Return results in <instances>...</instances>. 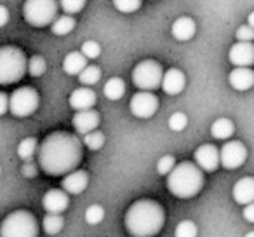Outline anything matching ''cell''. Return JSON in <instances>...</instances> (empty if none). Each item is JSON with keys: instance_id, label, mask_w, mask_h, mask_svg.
<instances>
[{"instance_id": "60d3db41", "label": "cell", "mask_w": 254, "mask_h": 237, "mask_svg": "<svg viewBox=\"0 0 254 237\" xmlns=\"http://www.w3.org/2000/svg\"><path fill=\"white\" fill-rule=\"evenodd\" d=\"M7 19H9V11L5 5H0V26H5L7 25Z\"/></svg>"}, {"instance_id": "1f68e13d", "label": "cell", "mask_w": 254, "mask_h": 237, "mask_svg": "<svg viewBox=\"0 0 254 237\" xmlns=\"http://www.w3.org/2000/svg\"><path fill=\"white\" fill-rule=\"evenodd\" d=\"M103 218H105V209H103V206L92 204L85 209V222H87L89 225H98L99 222H103Z\"/></svg>"}, {"instance_id": "8fae6325", "label": "cell", "mask_w": 254, "mask_h": 237, "mask_svg": "<svg viewBox=\"0 0 254 237\" xmlns=\"http://www.w3.org/2000/svg\"><path fill=\"white\" fill-rule=\"evenodd\" d=\"M195 162L200 166L202 171L205 173H214L219 166H221V150L218 147L211 145V143H204L200 145L193 154Z\"/></svg>"}, {"instance_id": "e0dca14e", "label": "cell", "mask_w": 254, "mask_h": 237, "mask_svg": "<svg viewBox=\"0 0 254 237\" xmlns=\"http://www.w3.org/2000/svg\"><path fill=\"white\" fill-rule=\"evenodd\" d=\"M187 85V77L180 68H169V70L164 74V80H162V91L166 94L176 96Z\"/></svg>"}, {"instance_id": "4316f807", "label": "cell", "mask_w": 254, "mask_h": 237, "mask_svg": "<svg viewBox=\"0 0 254 237\" xmlns=\"http://www.w3.org/2000/svg\"><path fill=\"white\" fill-rule=\"evenodd\" d=\"M99 79H101V70H99V67H96V65H87V67L82 70V74L78 75V80H80L82 85H94L99 82Z\"/></svg>"}, {"instance_id": "d590c367", "label": "cell", "mask_w": 254, "mask_h": 237, "mask_svg": "<svg viewBox=\"0 0 254 237\" xmlns=\"http://www.w3.org/2000/svg\"><path fill=\"white\" fill-rule=\"evenodd\" d=\"M174 167H176V159H174V156H164V157H160L159 162H157V171H159V174H162V176H167Z\"/></svg>"}, {"instance_id": "5bb4252c", "label": "cell", "mask_w": 254, "mask_h": 237, "mask_svg": "<svg viewBox=\"0 0 254 237\" xmlns=\"http://www.w3.org/2000/svg\"><path fill=\"white\" fill-rule=\"evenodd\" d=\"M42 206L47 213L61 215L70 206V194L66 190H63V188H53V190L46 192V195L42 199Z\"/></svg>"}, {"instance_id": "83f0119b", "label": "cell", "mask_w": 254, "mask_h": 237, "mask_svg": "<svg viewBox=\"0 0 254 237\" xmlns=\"http://www.w3.org/2000/svg\"><path fill=\"white\" fill-rule=\"evenodd\" d=\"M84 145L87 147L89 150H99L105 145V135H103L99 129H94V131L84 135Z\"/></svg>"}, {"instance_id": "5b68a950", "label": "cell", "mask_w": 254, "mask_h": 237, "mask_svg": "<svg viewBox=\"0 0 254 237\" xmlns=\"http://www.w3.org/2000/svg\"><path fill=\"white\" fill-rule=\"evenodd\" d=\"M0 237H39V222L26 209L12 211L0 225Z\"/></svg>"}, {"instance_id": "ba28073f", "label": "cell", "mask_w": 254, "mask_h": 237, "mask_svg": "<svg viewBox=\"0 0 254 237\" xmlns=\"http://www.w3.org/2000/svg\"><path fill=\"white\" fill-rule=\"evenodd\" d=\"M40 103V96L30 85H23V87L16 89L11 94V113L14 117H30L37 112Z\"/></svg>"}, {"instance_id": "4fadbf2b", "label": "cell", "mask_w": 254, "mask_h": 237, "mask_svg": "<svg viewBox=\"0 0 254 237\" xmlns=\"http://www.w3.org/2000/svg\"><path fill=\"white\" fill-rule=\"evenodd\" d=\"M99 122H101V117L96 112L94 108L89 110H80V112H75L73 119H71V124H73V129L78 133V135H87V133L98 129Z\"/></svg>"}, {"instance_id": "603a6c76", "label": "cell", "mask_w": 254, "mask_h": 237, "mask_svg": "<svg viewBox=\"0 0 254 237\" xmlns=\"http://www.w3.org/2000/svg\"><path fill=\"white\" fill-rule=\"evenodd\" d=\"M103 92L108 99L112 101H119L124 94H126V82L120 77H112L103 87Z\"/></svg>"}, {"instance_id": "7c38bea8", "label": "cell", "mask_w": 254, "mask_h": 237, "mask_svg": "<svg viewBox=\"0 0 254 237\" xmlns=\"http://www.w3.org/2000/svg\"><path fill=\"white\" fill-rule=\"evenodd\" d=\"M228 60L233 67H253L254 65V44L237 40L228 51Z\"/></svg>"}, {"instance_id": "277c9868", "label": "cell", "mask_w": 254, "mask_h": 237, "mask_svg": "<svg viewBox=\"0 0 254 237\" xmlns=\"http://www.w3.org/2000/svg\"><path fill=\"white\" fill-rule=\"evenodd\" d=\"M28 72L26 54L16 46L0 47V84L9 85L19 82Z\"/></svg>"}, {"instance_id": "8992f818", "label": "cell", "mask_w": 254, "mask_h": 237, "mask_svg": "<svg viewBox=\"0 0 254 237\" xmlns=\"http://www.w3.org/2000/svg\"><path fill=\"white\" fill-rule=\"evenodd\" d=\"M60 9V0H25L23 18L35 28H44L53 25Z\"/></svg>"}, {"instance_id": "836d02e7", "label": "cell", "mask_w": 254, "mask_h": 237, "mask_svg": "<svg viewBox=\"0 0 254 237\" xmlns=\"http://www.w3.org/2000/svg\"><path fill=\"white\" fill-rule=\"evenodd\" d=\"M188 126V117L185 115L183 112H174L173 115L169 117V128L173 131H183L185 128Z\"/></svg>"}, {"instance_id": "484cf974", "label": "cell", "mask_w": 254, "mask_h": 237, "mask_svg": "<svg viewBox=\"0 0 254 237\" xmlns=\"http://www.w3.org/2000/svg\"><path fill=\"white\" fill-rule=\"evenodd\" d=\"M63 227H64L63 216L56 215V213H47V215L44 216L42 229L47 236H56V234H60L61 230H63Z\"/></svg>"}, {"instance_id": "cb8c5ba5", "label": "cell", "mask_w": 254, "mask_h": 237, "mask_svg": "<svg viewBox=\"0 0 254 237\" xmlns=\"http://www.w3.org/2000/svg\"><path fill=\"white\" fill-rule=\"evenodd\" d=\"M75 25H77V21H75L73 14H63L54 19V23L51 25V30H53L54 35L61 37V35H68L70 32H73Z\"/></svg>"}, {"instance_id": "ffe728a7", "label": "cell", "mask_w": 254, "mask_h": 237, "mask_svg": "<svg viewBox=\"0 0 254 237\" xmlns=\"http://www.w3.org/2000/svg\"><path fill=\"white\" fill-rule=\"evenodd\" d=\"M195 32H197V25H195V21L190 16H181V18H178L176 21L173 23V28H171L173 37L176 40H180V42L190 40L191 37L195 35Z\"/></svg>"}, {"instance_id": "ab89813d", "label": "cell", "mask_w": 254, "mask_h": 237, "mask_svg": "<svg viewBox=\"0 0 254 237\" xmlns=\"http://www.w3.org/2000/svg\"><path fill=\"white\" fill-rule=\"evenodd\" d=\"M242 215H244V220H246V222L254 223V202H251V204H246Z\"/></svg>"}, {"instance_id": "e575fe53", "label": "cell", "mask_w": 254, "mask_h": 237, "mask_svg": "<svg viewBox=\"0 0 254 237\" xmlns=\"http://www.w3.org/2000/svg\"><path fill=\"white\" fill-rule=\"evenodd\" d=\"M80 51L84 53V56L87 58V60H96V58L101 54V46H99L96 40H85V42L82 44Z\"/></svg>"}, {"instance_id": "7bdbcfd3", "label": "cell", "mask_w": 254, "mask_h": 237, "mask_svg": "<svg viewBox=\"0 0 254 237\" xmlns=\"http://www.w3.org/2000/svg\"><path fill=\"white\" fill-rule=\"evenodd\" d=\"M246 237H254V232H249V234H246Z\"/></svg>"}, {"instance_id": "d6a6232c", "label": "cell", "mask_w": 254, "mask_h": 237, "mask_svg": "<svg viewBox=\"0 0 254 237\" xmlns=\"http://www.w3.org/2000/svg\"><path fill=\"white\" fill-rule=\"evenodd\" d=\"M87 0H60V7L64 14H77L85 7Z\"/></svg>"}, {"instance_id": "6da1fadb", "label": "cell", "mask_w": 254, "mask_h": 237, "mask_svg": "<svg viewBox=\"0 0 254 237\" xmlns=\"http://www.w3.org/2000/svg\"><path fill=\"white\" fill-rule=\"evenodd\" d=\"M82 142L66 131H54L42 140L37 154L39 167L49 176H63L78 167Z\"/></svg>"}, {"instance_id": "ac0fdd59", "label": "cell", "mask_w": 254, "mask_h": 237, "mask_svg": "<svg viewBox=\"0 0 254 237\" xmlns=\"http://www.w3.org/2000/svg\"><path fill=\"white\" fill-rule=\"evenodd\" d=\"M94 105H96V92L89 85H82V87L75 89L70 94V106L75 112L89 110Z\"/></svg>"}, {"instance_id": "7a4b0ae2", "label": "cell", "mask_w": 254, "mask_h": 237, "mask_svg": "<svg viewBox=\"0 0 254 237\" xmlns=\"http://www.w3.org/2000/svg\"><path fill=\"white\" fill-rule=\"evenodd\" d=\"M124 223L132 237H155L166 223V211L153 199H139L129 206Z\"/></svg>"}, {"instance_id": "d4e9b609", "label": "cell", "mask_w": 254, "mask_h": 237, "mask_svg": "<svg viewBox=\"0 0 254 237\" xmlns=\"http://www.w3.org/2000/svg\"><path fill=\"white\" fill-rule=\"evenodd\" d=\"M39 140L33 138V136H30V138H25L21 140V143L18 145V156L19 159H23L25 162H28V160H32L33 157L39 154Z\"/></svg>"}, {"instance_id": "8d00e7d4", "label": "cell", "mask_w": 254, "mask_h": 237, "mask_svg": "<svg viewBox=\"0 0 254 237\" xmlns=\"http://www.w3.org/2000/svg\"><path fill=\"white\" fill-rule=\"evenodd\" d=\"M235 39L240 40V42H253L254 40V28L247 23V25H242L237 28L235 32Z\"/></svg>"}, {"instance_id": "74e56055", "label": "cell", "mask_w": 254, "mask_h": 237, "mask_svg": "<svg viewBox=\"0 0 254 237\" xmlns=\"http://www.w3.org/2000/svg\"><path fill=\"white\" fill-rule=\"evenodd\" d=\"M21 173L25 174L26 178H35L37 174H39V167H37V164H33L32 160H28V162L23 164Z\"/></svg>"}, {"instance_id": "7402d4cb", "label": "cell", "mask_w": 254, "mask_h": 237, "mask_svg": "<svg viewBox=\"0 0 254 237\" xmlns=\"http://www.w3.org/2000/svg\"><path fill=\"white\" fill-rule=\"evenodd\" d=\"M235 133V126L230 119L226 117H219L212 122L211 126V135L214 136L216 140H228L232 138V135Z\"/></svg>"}, {"instance_id": "3957f363", "label": "cell", "mask_w": 254, "mask_h": 237, "mask_svg": "<svg viewBox=\"0 0 254 237\" xmlns=\"http://www.w3.org/2000/svg\"><path fill=\"white\" fill-rule=\"evenodd\" d=\"M204 187V171L197 162H180L167 174V188L178 199H191Z\"/></svg>"}, {"instance_id": "44dd1931", "label": "cell", "mask_w": 254, "mask_h": 237, "mask_svg": "<svg viewBox=\"0 0 254 237\" xmlns=\"http://www.w3.org/2000/svg\"><path fill=\"white\" fill-rule=\"evenodd\" d=\"M85 67H87V58L84 56L82 51H71L63 60V70L68 75H77L78 77Z\"/></svg>"}, {"instance_id": "f1b7e54d", "label": "cell", "mask_w": 254, "mask_h": 237, "mask_svg": "<svg viewBox=\"0 0 254 237\" xmlns=\"http://www.w3.org/2000/svg\"><path fill=\"white\" fill-rule=\"evenodd\" d=\"M46 70H47V63L42 56L35 54V56H32L28 60V74L32 77H40V75L46 74Z\"/></svg>"}, {"instance_id": "30bf717a", "label": "cell", "mask_w": 254, "mask_h": 237, "mask_svg": "<svg viewBox=\"0 0 254 237\" xmlns=\"http://www.w3.org/2000/svg\"><path fill=\"white\" fill-rule=\"evenodd\" d=\"M247 159V149L239 140H230L221 149V166L225 169H237Z\"/></svg>"}, {"instance_id": "d6986e66", "label": "cell", "mask_w": 254, "mask_h": 237, "mask_svg": "<svg viewBox=\"0 0 254 237\" xmlns=\"http://www.w3.org/2000/svg\"><path fill=\"white\" fill-rule=\"evenodd\" d=\"M232 195L235 199L237 204H251L254 202V178L253 176H244L233 185Z\"/></svg>"}, {"instance_id": "9a60e30c", "label": "cell", "mask_w": 254, "mask_h": 237, "mask_svg": "<svg viewBox=\"0 0 254 237\" xmlns=\"http://www.w3.org/2000/svg\"><path fill=\"white\" fill-rule=\"evenodd\" d=\"M89 185V173L84 169H75L71 173L64 174L61 180V188L66 190L70 195H78L87 188Z\"/></svg>"}, {"instance_id": "9c48e42d", "label": "cell", "mask_w": 254, "mask_h": 237, "mask_svg": "<svg viewBox=\"0 0 254 237\" xmlns=\"http://www.w3.org/2000/svg\"><path fill=\"white\" fill-rule=\"evenodd\" d=\"M159 98L153 94V91H138L131 98L129 108H131L132 115L138 119H150L157 113L159 110Z\"/></svg>"}, {"instance_id": "2e32d148", "label": "cell", "mask_w": 254, "mask_h": 237, "mask_svg": "<svg viewBox=\"0 0 254 237\" xmlns=\"http://www.w3.org/2000/svg\"><path fill=\"white\" fill-rule=\"evenodd\" d=\"M228 82L235 91H249L254 85V70L251 67H235L230 72Z\"/></svg>"}, {"instance_id": "f35d334b", "label": "cell", "mask_w": 254, "mask_h": 237, "mask_svg": "<svg viewBox=\"0 0 254 237\" xmlns=\"http://www.w3.org/2000/svg\"><path fill=\"white\" fill-rule=\"evenodd\" d=\"M7 112H11V96L0 92V115H5Z\"/></svg>"}, {"instance_id": "4dcf8cb0", "label": "cell", "mask_w": 254, "mask_h": 237, "mask_svg": "<svg viewBox=\"0 0 254 237\" xmlns=\"http://www.w3.org/2000/svg\"><path fill=\"white\" fill-rule=\"evenodd\" d=\"M143 0H113V5L119 12L124 14H131V12L139 11Z\"/></svg>"}, {"instance_id": "b9f144b4", "label": "cell", "mask_w": 254, "mask_h": 237, "mask_svg": "<svg viewBox=\"0 0 254 237\" xmlns=\"http://www.w3.org/2000/svg\"><path fill=\"white\" fill-rule=\"evenodd\" d=\"M247 23H249V25H251V26H253V28H254V11L251 12L249 16H247Z\"/></svg>"}, {"instance_id": "52a82bcc", "label": "cell", "mask_w": 254, "mask_h": 237, "mask_svg": "<svg viewBox=\"0 0 254 237\" xmlns=\"http://www.w3.org/2000/svg\"><path fill=\"white\" fill-rule=\"evenodd\" d=\"M164 74L159 61L155 60H143L132 70V84L139 91H155L162 87Z\"/></svg>"}, {"instance_id": "f546056e", "label": "cell", "mask_w": 254, "mask_h": 237, "mask_svg": "<svg viewBox=\"0 0 254 237\" xmlns=\"http://www.w3.org/2000/svg\"><path fill=\"white\" fill-rule=\"evenodd\" d=\"M198 229L191 220H183L178 223L176 230H174V237H197Z\"/></svg>"}]
</instances>
